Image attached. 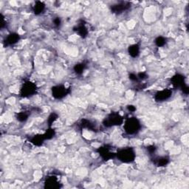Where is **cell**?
<instances>
[{"mask_svg":"<svg viewBox=\"0 0 189 189\" xmlns=\"http://www.w3.org/2000/svg\"><path fill=\"white\" fill-rule=\"evenodd\" d=\"M140 128V123L136 118H131L126 122L125 129L129 134H134Z\"/></svg>","mask_w":189,"mask_h":189,"instance_id":"cell-1","label":"cell"},{"mask_svg":"<svg viewBox=\"0 0 189 189\" xmlns=\"http://www.w3.org/2000/svg\"><path fill=\"white\" fill-rule=\"evenodd\" d=\"M119 157L120 159L123 162L125 163H129L134 160V153L131 148H126V149H123L119 152L117 155Z\"/></svg>","mask_w":189,"mask_h":189,"instance_id":"cell-2","label":"cell"},{"mask_svg":"<svg viewBox=\"0 0 189 189\" xmlns=\"http://www.w3.org/2000/svg\"><path fill=\"white\" fill-rule=\"evenodd\" d=\"M36 91V86L35 85H33V84L30 83L26 84L24 85V86L22 89V96L24 97H27V96H32Z\"/></svg>","mask_w":189,"mask_h":189,"instance_id":"cell-3","label":"cell"},{"mask_svg":"<svg viewBox=\"0 0 189 189\" xmlns=\"http://www.w3.org/2000/svg\"><path fill=\"white\" fill-rule=\"evenodd\" d=\"M53 96L56 98H61L66 96V88L62 86H57L53 88Z\"/></svg>","mask_w":189,"mask_h":189,"instance_id":"cell-4","label":"cell"},{"mask_svg":"<svg viewBox=\"0 0 189 189\" xmlns=\"http://www.w3.org/2000/svg\"><path fill=\"white\" fill-rule=\"evenodd\" d=\"M139 52H140L139 47H138L137 44L131 45V47H129V54L132 57L138 56L139 55Z\"/></svg>","mask_w":189,"mask_h":189,"instance_id":"cell-5","label":"cell"},{"mask_svg":"<svg viewBox=\"0 0 189 189\" xmlns=\"http://www.w3.org/2000/svg\"><path fill=\"white\" fill-rule=\"evenodd\" d=\"M19 39V36L16 33H13L8 36V37L7 38V43L10 44H13L15 43H16L18 41V40Z\"/></svg>","mask_w":189,"mask_h":189,"instance_id":"cell-6","label":"cell"},{"mask_svg":"<svg viewBox=\"0 0 189 189\" xmlns=\"http://www.w3.org/2000/svg\"><path fill=\"white\" fill-rule=\"evenodd\" d=\"M170 96V93L167 91H162L157 94V98L158 100H165Z\"/></svg>","mask_w":189,"mask_h":189,"instance_id":"cell-7","label":"cell"},{"mask_svg":"<svg viewBox=\"0 0 189 189\" xmlns=\"http://www.w3.org/2000/svg\"><path fill=\"white\" fill-rule=\"evenodd\" d=\"M84 69V64H78V65L75 66V72H76L77 73H81V72H83Z\"/></svg>","mask_w":189,"mask_h":189,"instance_id":"cell-8","label":"cell"},{"mask_svg":"<svg viewBox=\"0 0 189 189\" xmlns=\"http://www.w3.org/2000/svg\"><path fill=\"white\" fill-rule=\"evenodd\" d=\"M156 44L158 46H163L165 44V39L162 37H159L156 39Z\"/></svg>","mask_w":189,"mask_h":189,"instance_id":"cell-9","label":"cell"},{"mask_svg":"<svg viewBox=\"0 0 189 189\" xmlns=\"http://www.w3.org/2000/svg\"><path fill=\"white\" fill-rule=\"evenodd\" d=\"M27 117V116L23 114V113H21V114L19 115V117H18V119L22 120V121H24V120H26Z\"/></svg>","mask_w":189,"mask_h":189,"instance_id":"cell-10","label":"cell"}]
</instances>
